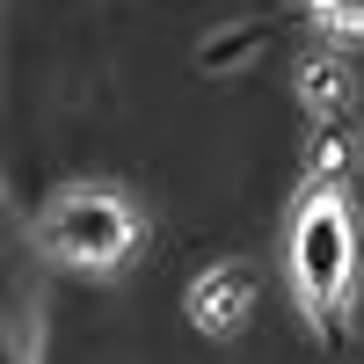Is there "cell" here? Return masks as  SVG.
Returning a JSON list of instances; mask_svg holds the SVG:
<instances>
[{
  "mask_svg": "<svg viewBox=\"0 0 364 364\" xmlns=\"http://www.w3.org/2000/svg\"><path fill=\"white\" fill-rule=\"evenodd\" d=\"M291 269H299V291L306 306L328 314L336 299H350V269H357V226H350V204L343 197H314L291 226Z\"/></svg>",
  "mask_w": 364,
  "mask_h": 364,
  "instance_id": "obj_1",
  "label": "cell"
},
{
  "mask_svg": "<svg viewBox=\"0 0 364 364\" xmlns=\"http://www.w3.org/2000/svg\"><path fill=\"white\" fill-rule=\"evenodd\" d=\"M44 240H51L66 262L102 269V262H124V255H132L139 226H132V211L117 204V197H102V190H73V197H58V204H51Z\"/></svg>",
  "mask_w": 364,
  "mask_h": 364,
  "instance_id": "obj_2",
  "label": "cell"
},
{
  "mask_svg": "<svg viewBox=\"0 0 364 364\" xmlns=\"http://www.w3.org/2000/svg\"><path fill=\"white\" fill-rule=\"evenodd\" d=\"M248 314H255V269L248 262H211L190 291V321L204 336H240Z\"/></svg>",
  "mask_w": 364,
  "mask_h": 364,
  "instance_id": "obj_3",
  "label": "cell"
},
{
  "mask_svg": "<svg viewBox=\"0 0 364 364\" xmlns=\"http://www.w3.org/2000/svg\"><path fill=\"white\" fill-rule=\"evenodd\" d=\"M299 102L314 117H350L357 109V73L343 51H314L306 66H299Z\"/></svg>",
  "mask_w": 364,
  "mask_h": 364,
  "instance_id": "obj_4",
  "label": "cell"
}]
</instances>
